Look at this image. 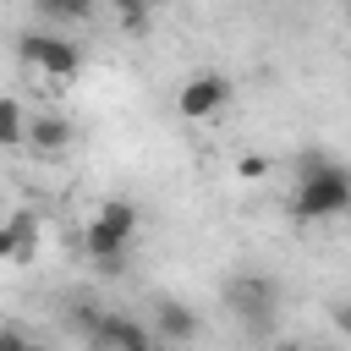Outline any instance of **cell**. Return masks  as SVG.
<instances>
[{
    "label": "cell",
    "mask_w": 351,
    "mask_h": 351,
    "mask_svg": "<svg viewBox=\"0 0 351 351\" xmlns=\"http://www.w3.org/2000/svg\"><path fill=\"white\" fill-rule=\"evenodd\" d=\"M329 318H335V329H340V335H351V302H335V307H329Z\"/></svg>",
    "instance_id": "16"
},
{
    "label": "cell",
    "mask_w": 351,
    "mask_h": 351,
    "mask_svg": "<svg viewBox=\"0 0 351 351\" xmlns=\"http://www.w3.org/2000/svg\"><path fill=\"white\" fill-rule=\"evenodd\" d=\"M33 340L22 335V329H0V351H27Z\"/></svg>",
    "instance_id": "15"
},
{
    "label": "cell",
    "mask_w": 351,
    "mask_h": 351,
    "mask_svg": "<svg viewBox=\"0 0 351 351\" xmlns=\"http://www.w3.org/2000/svg\"><path fill=\"white\" fill-rule=\"evenodd\" d=\"M11 143H27V121H22L16 99H0V148H11Z\"/></svg>",
    "instance_id": "9"
},
{
    "label": "cell",
    "mask_w": 351,
    "mask_h": 351,
    "mask_svg": "<svg viewBox=\"0 0 351 351\" xmlns=\"http://www.w3.org/2000/svg\"><path fill=\"white\" fill-rule=\"evenodd\" d=\"M16 49H22V60L38 66L44 77H77V66H82V49H77L71 38H60V33H38V27L22 33Z\"/></svg>",
    "instance_id": "4"
},
{
    "label": "cell",
    "mask_w": 351,
    "mask_h": 351,
    "mask_svg": "<svg viewBox=\"0 0 351 351\" xmlns=\"http://www.w3.org/2000/svg\"><path fill=\"white\" fill-rule=\"evenodd\" d=\"M225 99H230V77H219V71H197V77H186V88L176 93V110H181L186 121H208V115L225 110Z\"/></svg>",
    "instance_id": "5"
},
{
    "label": "cell",
    "mask_w": 351,
    "mask_h": 351,
    "mask_svg": "<svg viewBox=\"0 0 351 351\" xmlns=\"http://www.w3.org/2000/svg\"><path fill=\"white\" fill-rule=\"evenodd\" d=\"M351 208V170L329 154H302L296 165V197H291V219L313 225V219H335Z\"/></svg>",
    "instance_id": "1"
},
{
    "label": "cell",
    "mask_w": 351,
    "mask_h": 351,
    "mask_svg": "<svg viewBox=\"0 0 351 351\" xmlns=\"http://www.w3.org/2000/svg\"><path fill=\"white\" fill-rule=\"evenodd\" d=\"M132 236H137V203L110 197V203H99V214L88 219V258H93L104 274H115L121 258H126V247H132Z\"/></svg>",
    "instance_id": "2"
},
{
    "label": "cell",
    "mask_w": 351,
    "mask_h": 351,
    "mask_svg": "<svg viewBox=\"0 0 351 351\" xmlns=\"http://www.w3.org/2000/svg\"><path fill=\"white\" fill-rule=\"evenodd\" d=\"M154 351H165V346H154Z\"/></svg>",
    "instance_id": "18"
},
{
    "label": "cell",
    "mask_w": 351,
    "mask_h": 351,
    "mask_svg": "<svg viewBox=\"0 0 351 351\" xmlns=\"http://www.w3.org/2000/svg\"><path fill=\"white\" fill-rule=\"evenodd\" d=\"M225 307H230L247 329H269L274 313H280V280L263 274V269H241V274H230V285H225Z\"/></svg>",
    "instance_id": "3"
},
{
    "label": "cell",
    "mask_w": 351,
    "mask_h": 351,
    "mask_svg": "<svg viewBox=\"0 0 351 351\" xmlns=\"http://www.w3.org/2000/svg\"><path fill=\"white\" fill-rule=\"evenodd\" d=\"M115 16H121V27H126V33H143V27H148V5H137V0H121V5H115Z\"/></svg>",
    "instance_id": "12"
},
{
    "label": "cell",
    "mask_w": 351,
    "mask_h": 351,
    "mask_svg": "<svg viewBox=\"0 0 351 351\" xmlns=\"http://www.w3.org/2000/svg\"><path fill=\"white\" fill-rule=\"evenodd\" d=\"M27 351H44V346H27Z\"/></svg>",
    "instance_id": "17"
},
{
    "label": "cell",
    "mask_w": 351,
    "mask_h": 351,
    "mask_svg": "<svg viewBox=\"0 0 351 351\" xmlns=\"http://www.w3.org/2000/svg\"><path fill=\"white\" fill-rule=\"evenodd\" d=\"M88 346H93V351H154L159 340H154L137 318H126V313H104L99 329L88 335Z\"/></svg>",
    "instance_id": "6"
},
{
    "label": "cell",
    "mask_w": 351,
    "mask_h": 351,
    "mask_svg": "<svg viewBox=\"0 0 351 351\" xmlns=\"http://www.w3.org/2000/svg\"><path fill=\"white\" fill-rule=\"evenodd\" d=\"M16 230H11V219H0V263H16Z\"/></svg>",
    "instance_id": "13"
},
{
    "label": "cell",
    "mask_w": 351,
    "mask_h": 351,
    "mask_svg": "<svg viewBox=\"0 0 351 351\" xmlns=\"http://www.w3.org/2000/svg\"><path fill=\"white\" fill-rule=\"evenodd\" d=\"M11 230H16V247H22V252H16V263H27V258H33V247H38V219L22 208V214H11Z\"/></svg>",
    "instance_id": "10"
},
{
    "label": "cell",
    "mask_w": 351,
    "mask_h": 351,
    "mask_svg": "<svg viewBox=\"0 0 351 351\" xmlns=\"http://www.w3.org/2000/svg\"><path fill=\"white\" fill-rule=\"evenodd\" d=\"M38 16H44V22H82L88 5H71V0H38Z\"/></svg>",
    "instance_id": "11"
},
{
    "label": "cell",
    "mask_w": 351,
    "mask_h": 351,
    "mask_svg": "<svg viewBox=\"0 0 351 351\" xmlns=\"http://www.w3.org/2000/svg\"><path fill=\"white\" fill-rule=\"evenodd\" d=\"M247 181H258V176H269V159H258V154H241V165H236Z\"/></svg>",
    "instance_id": "14"
},
{
    "label": "cell",
    "mask_w": 351,
    "mask_h": 351,
    "mask_svg": "<svg viewBox=\"0 0 351 351\" xmlns=\"http://www.w3.org/2000/svg\"><path fill=\"white\" fill-rule=\"evenodd\" d=\"M154 329H159V340H170V346H186V340H197V313H192L186 302H170V296H159V302H154Z\"/></svg>",
    "instance_id": "7"
},
{
    "label": "cell",
    "mask_w": 351,
    "mask_h": 351,
    "mask_svg": "<svg viewBox=\"0 0 351 351\" xmlns=\"http://www.w3.org/2000/svg\"><path fill=\"white\" fill-rule=\"evenodd\" d=\"M27 143L38 154H60L71 143V121L66 115H38V121H27Z\"/></svg>",
    "instance_id": "8"
}]
</instances>
